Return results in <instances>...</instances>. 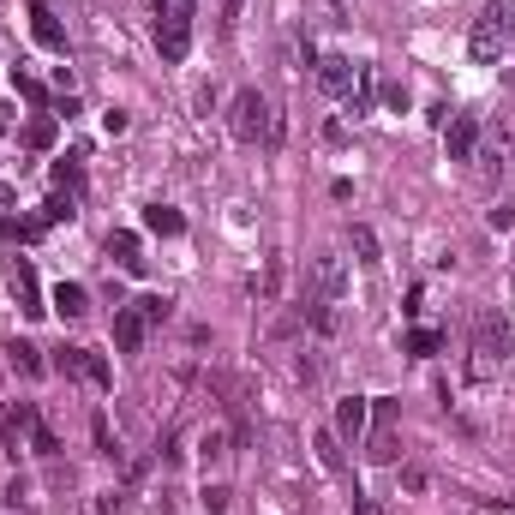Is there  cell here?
Wrapping results in <instances>:
<instances>
[{"instance_id": "6da1fadb", "label": "cell", "mask_w": 515, "mask_h": 515, "mask_svg": "<svg viewBox=\"0 0 515 515\" xmlns=\"http://www.w3.org/2000/svg\"><path fill=\"white\" fill-rule=\"evenodd\" d=\"M228 132H234L240 144H276V138H282V126H276V114H270V102H264L258 90H240V96L228 102Z\"/></svg>"}, {"instance_id": "7a4b0ae2", "label": "cell", "mask_w": 515, "mask_h": 515, "mask_svg": "<svg viewBox=\"0 0 515 515\" xmlns=\"http://www.w3.org/2000/svg\"><path fill=\"white\" fill-rule=\"evenodd\" d=\"M192 18H198V0H156V48H162V60H186Z\"/></svg>"}, {"instance_id": "3957f363", "label": "cell", "mask_w": 515, "mask_h": 515, "mask_svg": "<svg viewBox=\"0 0 515 515\" xmlns=\"http://www.w3.org/2000/svg\"><path fill=\"white\" fill-rule=\"evenodd\" d=\"M396 420H402V402L378 396L372 402V426H366V456L372 462H396Z\"/></svg>"}, {"instance_id": "277c9868", "label": "cell", "mask_w": 515, "mask_h": 515, "mask_svg": "<svg viewBox=\"0 0 515 515\" xmlns=\"http://www.w3.org/2000/svg\"><path fill=\"white\" fill-rule=\"evenodd\" d=\"M504 42H510V30H504L498 12L486 6V12L474 18V30H468V54H474L480 66H498V60H504Z\"/></svg>"}, {"instance_id": "5b68a950", "label": "cell", "mask_w": 515, "mask_h": 515, "mask_svg": "<svg viewBox=\"0 0 515 515\" xmlns=\"http://www.w3.org/2000/svg\"><path fill=\"white\" fill-rule=\"evenodd\" d=\"M342 288H348V264H342L336 252H318V258H312V294H306V300L336 306V300H342Z\"/></svg>"}, {"instance_id": "8992f818", "label": "cell", "mask_w": 515, "mask_h": 515, "mask_svg": "<svg viewBox=\"0 0 515 515\" xmlns=\"http://www.w3.org/2000/svg\"><path fill=\"white\" fill-rule=\"evenodd\" d=\"M510 348H515L510 324H504V318H480V330H474V354H480V372H492V360L504 366V360H510Z\"/></svg>"}, {"instance_id": "52a82bcc", "label": "cell", "mask_w": 515, "mask_h": 515, "mask_svg": "<svg viewBox=\"0 0 515 515\" xmlns=\"http://www.w3.org/2000/svg\"><path fill=\"white\" fill-rule=\"evenodd\" d=\"M366 426H372V402H366V396H342V402H336V438H342L348 450H360V444H366Z\"/></svg>"}, {"instance_id": "ba28073f", "label": "cell", "mask_w": 515, "mask_h": 515, "mask_svg": "<svg viewBox=\"0 0 515 515\" xmlns=\"http://www.w3.org/2000/svg\"><path fill=\"white\" fill-rule=\"evenodd\" d=\"M318 84H324V96L354 102V90H360V66H354L348 54H330V60H318Z\"/></svg>"}, {"instance_id": "9c48e42d", "label": "cell", "mask_w": 515, "mask_h": 515, "mask_svg": "<svg viewBox=\"0 0 515 515\" xmlns=\"http://www.w3.org/2000/svg\"><path fill=\"white\" fill-rule=\"evenodd\" d=\"M66 378H90L96 390H108L114 384V372H108V360L102 354H90V348H60V360H54Z\"/></svg>"}, {"instance_id": "30bf717a", "label": "cell", "mask_w": 515, "mask_h": 515, "mask_svg": "<svg viewBox=\"0 0 515 515\" xmlns=\"http://www.w3.org/2000/svg\"><path fill=\"white\" fill-rule=\"evenodd\" d=\"M6 282H12V300H18V312H24V318H42V312H48V306H42V288H36V270H30L24 258H12Z\"/></svg>"}, {"instance_id": "8fae6325", "label": "cell", "mask_w": 515, "mask_h": 515, "mask_svg": "<svg viewBox=\"0 0 515 515\" xmlns=\"http://www.w3.org/2000/svg\"><path fill=\"white\" fill-rule=\"evenodd\" d=\"M144 336H150L144 306H138V300H132V306H120V312H114V348H120V354H138V348H144Z\"/></svg>"}, {"instance_id": "7c38bea8", "label": "cell", "mask_w": 515, "mask_h": 515, "mask_svg": "<svg viewBox=\"0 0 515 515\" xmlns=\"http://www.w3.org/2000/svg\"><path fill=\"white\" fill-rule=\"evenodd\" d=\"M444 144H450V162H474V150H480V120H474V114H450Z\"/></svg>"}, {"instance_id": "4fadbf2b", "label": "cell", "mask_w": 515, "mask_h": 515, "mask_svg": "<svg viewBox=\"0 0 515 515\" xmlns=\"http://www.w3.org/2000/svg\"><path fill=\"white\" fill-rule=\"evenodd\" d=\"M30 36H36L48 54H66V30H60V18H54L48 0H30Z\"/></svg>"}, {"instance_id": "5bb4252c", "label": "cell", "mask_w": 515, "mask_h": 515, "mask_svg": "<svg viewBox=\"0 0 515 515\" xmlns=\"http://www.w3.org/2000/svg\"><path fill=\"white\" fill-rule=\"evenodd\" d=\"M108 258H114L126 276H144V246H138V234H126V228L108 234Z\"/></svg>"}, {"instance_id": "9a60e30c", "label": "cell", "mask_w": 515, "mask_h": 515, "mask_svg": "<svg viewBox=\"0 0 515 515\" xmlns=\"http://www.w3.org/2000/svg\"><path fill=\"white\" fill-rule=\"evenodd\" d=\"M144 228L162 234V240H180V234H186V216H180L174 204H144Z\"/></svg>"}, {"instance_id": "2e32d148", "label": "cell", "mask_w": 515, "mask_h": 515, "mask_svg": "<svg viewBox=\"0 0 515 515\" xmlns=\"http://www.w3.org/2000/svg\"><path fill=\"white\" fill-rule=\"evenodd\" d=\"M30 426H36V408H30V402H12V408L0 414V432H6V444H12V450L30 438Z\"/></svg>"}, {"instance_id": "e0dca14e", "label": "cell", "mask_w": 515, "mask_h": 515, "mask_svg": "<svg viewBox=\"0 0 515 515\" xmlns=\"http://www.w3.org/2000/svg\"><path fill=\"white\" fill-rule=\"evenodd\" d=\"M54 312H60L66 324H78V318L90 312V294H84L78 282H60V288H54Z\"/></svg>"}, {"instance_id": "ac0fdd59", "label": "cell", "mask_w": 515, "mask_h": 515, "mask_svg": "<svg viewBox=\"0 0 515 515\" xmlns=\"http://www.w3.org/2000/svg\"><path fill=\"white\" fill-rule=\"evenodd\" d=\"M54 138H60V120H54V114H36V120L24 126V144H30V150H54Z\"/></svg>"}, {"instance_id": "d6986e66", "label": "cell", "mask_w": 515, "mask_h": 515, "mask_svg": "<svg viewBox=\"0 0 515 515\" xmlns=\"http://www.w3.org/2000/svg\"><path fill=\"white\" fill-rule=\"evenodd\" d=\"M48 222L42 216H0V240H36Z\"/></svg>"}, {"instance_id": "ffe728a7", "label": "cell", "mask_w": 515, "mask_h": 515, "mask_svg": "<svg viewBox=\"0 0 515 515\" xmlns=\"http://www.w3.org/2000/svg\"><path fill=\"white\" fill-rule=\"evenodd\" d=\"M348 246H354V258H360L366 270L378 264V234H372V228H354V234H348Z\"/></svg>"}, {"instance_id": "44dd1931", "label": "cell", "mask_w": 515, "mask_h": 515, "mask_svg": "<svg viewBox=\"0 0 515 515\" xmlns=\"http://www.w3.org/2000/svg\"><path fill=\"white\" fill-rule=\"evenodd\" d=\"M12 90H18V96H24L30 108H42V102H48V90H42V84H36L30 72H18V66H12Z\"/></svg>"}, {"instance_id": "7402d4cb", "label": "cell", "mask_w": 515, "mask_h": 515, "mask_svg": "<svg viewBox=\"0 0 515 515\" xmlns=\"http://www.w3.org/2000/svg\"><path fill=\"white\" fill-rule=\"evenodd\" d=\"M54 186H60L66 198H72V192H84V168H78V162H54Z\"/></svg>"}, {"instance_id": "603a6c76", "label": "cell", "mask_w": 515, "mask_h": 515, "mask_svg": "<svg viewBox=\"0 0 515 515\" xmlns=\"http://www.w3.org/2000/svg\"><path fill=\"white\" fill-rule=\"evenodd\" d=\"M438 348H444L438 330H408V354H438Z\"/></svg>"}, {"instance_id": "cb8c5ba5", "label": "cell", "mask_w": 515, "mask_h": 515, "mask_svg": "<svg viewBox=\"0 0 515 515\" xmlns=\"http://www.w3.org/2000/svg\"><path fill=\"white\" fill-rule=\"evenodd\" d=\"M30 450H36V456H60V438L36 420V426H30Z\"/></svg>"}, {"instance_id": "d4e9b609", "label": "cell", "mask_w": 515, "mask_h": 515, "mask_svg": "<svg viewBox=\"0 0 515 515\" xmlns=\"http://www.w3.org/2000/svg\"><path fill=\"white\" fill-rule=\"evenodd\" d=\"M336 444H342V438H336V432H324V438H318V456H324V468H330V474H342V468H348V462H342V450H336Z\"/></svg>"}, {"instance_id": "484cf974", "label": "cell", "mask_w": 515, "mask_h": 515, "mask_svg": "<svg viewBox=\"0 0 515 515\" xmlns=\"http://www.w3.org/2000/svg\"><path fill=\"white\" fill-rule=\"evenodd\" d=\"M36 216H42L48 228H54V222H72V198H48V204H42Z\"/></svg>"}, {"instance_id": "4316f807", "label": "cell", "mask_w": 515, "mask_h": 515, "mask_svg": "<svg viewBox=\"0 0 515 515\" xmlns=\"http://www.w3.org/2000/svg\"><path fill=\"white\" fill-rule=\"evenodd\" d=\"M138 306H144V318H150V324H162V318L174 312V300H168V294H144Z\"/></svg>"}, {"instance_id": "83f0119b", "label": "cell", "mask_w": 515, "mask_h": 515, "mask_svg": "<svg viewBox=\"0 0 515 515\" xmlns=\"http://www.w3.org/2000/svg\"><path fill=\"white\" fill-rule=\"evenodd\" d=\"M12 366H18V372H30V378H36V372H42V354H36V348H30V342H18V348H12Z\"/></svg>"}, {"instance_id": "f1b7e54d", "label": "cell", "mask_w": 515, "mask_h": 515, "mask_svg": "<svg viewBox=\"0 0 515 515\" xmlns=\"http://www.w3.org/2000/svg\"><path fill=\"white\" fill-rule=\"evenodd\" d=\"M384 108H390V114H408V84L390 78V84H384Z\"/></svg>"}, {"instance_id": "f546056e", "label": "cell", "mask_w": 515, "mask_h": 515, "mask_svg": "<svg viewBox=\"0 0 515 515\" xmlns=\"http://www.w3.org/2000/svg\"><path fill=\"white\" fill-rule=\"evenodd\" d=\"M228 456V432H204V462H222Z\"/></svg>"}, {"instance_id": "4dcf8cb0", "label": "cell", "mask_w": 515, "mask_h": 515, "mask_svg": "<svg viewBox=\"0 0 515 515\" xmlns=\"http://www.w3.org/2000/svg\"><path fill=\"white\" fill-rule=\"evenodd\" d=\"M126 126H132V120H126V108H108V114H102V132H108V138H120Z\"/></svg>"}, {"instance_id": "1f68e13d", "label": "cell", "mask_w": 515, "mask_h": 515, "mask_svg": "<svg viewBox=\"0 0 515 515\" xmlns=\"http://www.w3.org/2000/svg\"><path fill=\"white\" fill-rule=\"evenodd\" d=\"M486 222H492L498 234H510V228H515V210H510V204H498V210H486Z\"/></svg>"}, {"instance_id": "d6a6232c", "label": "cell", "mask_w": 515, "mask_h": 515, "mask_svg": "<svg viewBox=\"0 0 515 515\" xmlns=\"http://www.w3.org/2000/svg\"><path fill=\"white\" fill-rule=\"evenodd\" d=\"M492 12H498V24L515 36V0H492Z\"/></svg>"}, {"instance_id": "836d02e7", "label": "cell", "mask_w": 515, "mask_h": 515, "mask_svg": "<svg viewBox=\"0 0 515 515\" xmlns=\"http://www.w3.org/2000/svg\"><path fill=\"white\" fill-rule=\"evenodd\" d=\"M204 510L222 515V510H228V492H222V486H210V492H204Z\"/></svg>"}, {"instance_id": "e575fe53", "label": "cell", "mask_w": 515, "mask_h": 515, "mask_svg": "<svg viewBox=\"0 0 515 515\" xmlns=\"http://www.w3.org/2000/svg\"><path fill=\"white\" fill-rule=\"evenodd\" d=\"M0 132H6V108H0Z\"/></svg>"}]
</instances>
